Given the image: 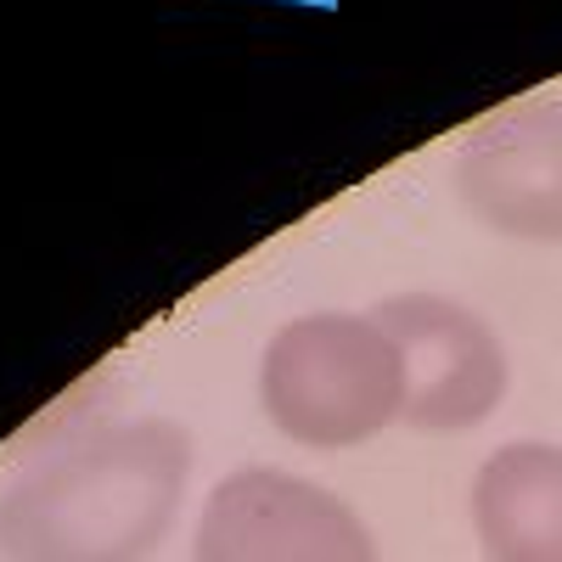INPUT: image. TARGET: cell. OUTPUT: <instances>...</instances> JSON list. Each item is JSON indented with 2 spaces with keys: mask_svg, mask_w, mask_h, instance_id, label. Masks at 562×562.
<instances>
[{
  "mask_svg": "<svg viewBox=\"0 0 562 562\" xmlns=\"http://www.w3.org/2000/svg\"><path fill=\"white\" fill-rule=\"evenodd\" d=\"M192 490V434L135 416L74 439L0 495V562H147Z\"/></svg>",
  "mask_w": 562,
  "mask_h": 562,
  "instance_id": "6da1fadb",
  "label": "cell"
},
{
  "mask_svg": "<svg viewBox=\"0 0 562 562\" xmlns=\"http://www.w3.org/2000/svg\"><path fill=\"white\" fill-rule=\"evenodd\" d=\"M259 405L304 450H355L405 416V366L371 310L299 315L265 344Z\"/></svg>",
  "mask_w": 562,
  "mask_h": 562,
  "instance_id": "7a4b0ae2",
  "label": "cell"
},
{
  "mask_svg": "<svg viewBox=\"0 0 562 562\" xmlns=\"http://www.w3.org/2000/svg\"><path fill=\"white\" fill-rule=\"evenodd\" d=\"M192 562H383L360 512L315 479L237 467L203 495Z\"/></svg>",
  "mask_w": 562,
  "mask_h": 562,
  "instance_id": "3957f363",
  "label": "cell"
},
{
  "mask_svg": "<svg viewBox=\"0 0 562 562\" xmlns=\"http://www.w3.org/2000/svg\"><path fill=\"white\" fill-rule=\"evenodd\" d=\"M405 366V428L416 434H473L506 400L512 366L495 326L445 293H394L371 310Z\"/></svg>",
  "mask_w": 562,
  "mask_h": 562,
  "instance_id": "277c9868",
  "label": "cell"
},
{
  "mask_svg": "<svg viewBox=\"0 0 562 562\" xmlns=\"http://www.w3.org/2000/svg\"><path fill=\"white\" fill-rule=\"evenodd\" d=\"M456 203L506 243L562 248V97H524L467 135Z\"/></svg>",
  "mask_w": 562,
  "mask_h": 562,
  "instance_id": "5b68a950",
  "label": "cell"
},
{
  "mask_svg": "<svg viewBox=\"0 0 562 562\" xmlns=\"http://www.w3.org/2000/svg\"><path fill=\"white\" fill-rule=\"evenodd\" d=\"M484 562H562V445H501L467 495Z\"/></svg>",
  "mask_w": 562,
  "mask_h": 562,
  "instance_id": "8992f818",
  "label": "cell"
}]
</instances>
